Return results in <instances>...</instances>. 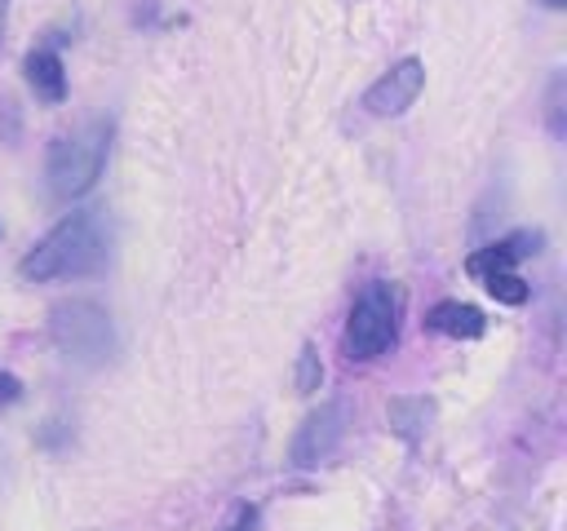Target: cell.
Masks as SVG:
<instances>
[{"label": "cell", "mask_w": 567, "mask_h": 531, "mask_svg": "<svg viewBox=\"0 0 567 531\" xmlns=\"http://www.w3.org/2000/svg\"><path fill=\"white\" fill-rule=\"evenodd\" d=\"M102 261H106V226H102V217L93 208H80V212H66L18 261V274L31 279V283H44V279H80V274H93Z\"/></svg>", "instance_id": "cell-1"}, {"label": "cell", "mask_w": 567, "mask_h": 531, "mask_svg": "<svg viewBox=\"0 0 567 531\" xmlns=\"http://www.w3.org/2000/svg\"><path fill=\"white\" fill-rule=\"evenodd\" d=\"M106 150H111V124L106 119H89L75 133L58 137L49 150V190L58 199H80L84 190H93V181L106 168Z\"/></svg>", "instance_id": "cell-2"}, {"label": "cell", "mask_w": 567, "mask_h": 531, "mask_svg": "<svg viewBox=\"0 0 567 531\" xmlns=\"http://www.w3.org/2000/svg\"><path fill=\"white\" fill-rule=\"evenodd\" d=\"M49 341L58 345L62 358L80 363V367H97L115 354V327H111V314L89 301V296H71V301H58L49 310Z\"/></svg>", "instance_id": "cell-3"}, {"label": "cell", "mask_w": 567, "mask_h": 531, "mask_svg": "<svg viewBox=\"0 0 567 531\" xmlns=\"http://www.w3.org/2000/svg\"><path fill=\"white\" fill-rule=\"evenodd\" d=\"M399 336V292L390 283H368L350 310L346 323V354L350 358H377Z\"/></svg>", "instance_id": "cell-4"}, {"label": "cell", "mask_w": 567, "mask_h": 531, "mask_svg": "<svg viewBox=\"0 0 567 531\" xmlns=\"http://www.w3.org/2000/svg\"><path fill=\"white\" fill-rule=\"evenodd\" d=\"M341 434H346V403H341V398L319 403V407L297 425L292 447H288V460H292L297 469H310V465H319V460H328V456L337 451Z\"/></svg>", "instance_id": "cell-5"}, {"label": "cell", "mask_w": 567, "mask_h": 531, "mask_svg": "<svg viewBox=\"0 0 567 531\" xmlns=\"http://www.w3.org/2000/svg\"><path fill=\"white\" fill-rule=\"evenodd\" d=\"M421 88H425V66H421L416 58H403V62H394L385 75H377V80L368 84L363 106H368V115L390 119V115H403V111L421 97Z\"/></svg>", "instance_id": "cell-6"}, {"label": "cell", "mask_w": 567, "mask_h": 531, "mask_svg": "<svg viewBox=\"0 0 567 531\" xmlns=\"http://www.w3.org/2000/svg\"><path fill=\"white\" fill-rule=\"evenodd\" d=\"M22 71H27V84H31V93L40 102L58 106L66 97V71H62V58L53 49H31L22 58Z\"/></svg>", "instance_id": "cell-7"}, {"label": "cell", "mask_w": 567, "mask_h": 531, "mask_svg": "<svg viewBox=\"0 0 567 531\" xmlns=\"http://www.w3.org/2000/svg\"><path fill=\"white\" fill-rule=\"evenodd\" d=\"M425 327L443 332V336H456V341H474L487 332V319L478 305H465V301H439L430 314H425Z\"/></svg>", "instance_id": "cell-8"}, {"label": "cell", "mask_w": 567, "mask_h": 531, "mask_svg": "<svg viewBox=\"0 0 567 531\" xmlns=\"http://www.w3.org/2000/svg\"><path fill=\"white\" fill-rule=\"evenodd\" d=\"M385 420H390V429H394L399 438L416 442V438L430 429V420H434V403H430V398H416V394L390 398V407H385Z\"/></svg>", "instance_id": "cell-9"}, {"label": "cell", "mask_w": 567, "mask_h": 531, "mask_svg": "<svg viewBox=\"0 0 567 531\" xmlns=\"http://www.w3.org/2000/svg\"><path fill=\"white\" fill-rule=\"evenodd\" d=\"M514 252L505 248V239L501 243H492V248H478V252H470V261H465V270L474 274V279H492V274H501V270H514Z\"/></svg>", "instance_id": "cell-10"}, {"label": "cell", "mask_w": 567, "mask_h": 531, "mask_svg": "<svg viewBox=\"0 0 567 531\" xmlns=\"http://www.w3.org/2000/svg\"><path fill=\"white\" fill-rule=\"evenodd\" d=\"M483 288L501 301V305H523L527 301V283L514 274V270H501V274H492V279H483Z\"/></svg>", "instance_id": "cell-11"}, {"label": "cell", "mask_w": 567, "mask_h": 531, "mask_svg": "<svg viewBox=\"0 0 567 531\" xmlns=\"http://www.w3.org/2000/svg\"><path fill=\"white\" fill-rule=\"evenodd\" d=\"M319 381H323L319 354H315V345H301V354H297V389H301V394H315Z\"/></svg>", "instance_id": "cell-12"}, {"label": "cell", "mask_w": 567, "mask_h": 531, "mask_svg": "<svg viewBox=\"0 0 567 531\" xmlns=\"http://www.w3.org/2000/svg\"><path fill=\"white\" fill-rule=\"evenodd\" d=\"M18 398H22V381L0 367V407H9V403H18Z\"/></svg>", "instance_id": "cell-13"}, {"label": "cell", "mask_w": 567, "mask_h": 531, "mask_svg": "<svg viewBox=\"0 0 567 531\" xmlns=\"http://www.w3.org/2000/svg\"><path fill=\"white\" fill-rule=\"evenodd\" d=\"M252 522H257V509H252V504H239L221 531H252Z\"/></svg>", "instance_id": "cell-14"}, {"label": "cell", "mask_w": 567, "mask_h": 531, "mask_svg": "<svg viewBox=\"0 0 567 531\" xmlns=\"http://www.w3.org/2000/svg\"><path fill=\"white\" fill-rule=\"evenodd\" d=\"M4 18H9V0H0V40H4Z\"/></svg>", "instance_id": "cell-15"}, {"label": "cell", "mask_w": 567, "mask_h": 531, "mask_svg": "<svg viewBox=\"0 0 567 531\" xmlns=\"http://www.w3.org/2000/svg\"><path fill=\"white\" fill-rule=\"evenodd\" d=\"M540 4H545V9H563L567 0H540Z\"/></svg>", "instance_id": "cell-16"}]
</instances>
